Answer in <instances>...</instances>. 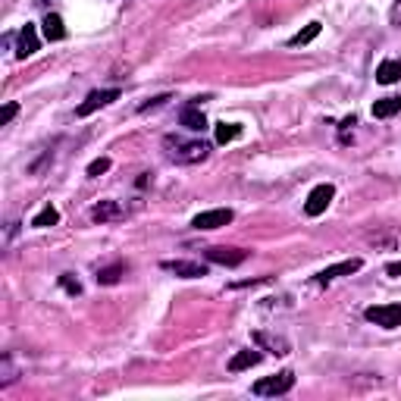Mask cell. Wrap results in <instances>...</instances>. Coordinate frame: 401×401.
<instances>
[{
	"instance_id": "obj_1",
	"label": "cell",
	"mask_w": 401,
	"mask_h": 401,
	"mask_svg": "<svg viewBox=\"0 0 401 401\" xmlns=\"http://www.w3.org/2000/svg\"><path fill=\"white\" fill-rule=\"evenodd\" d=\"M163 150L169 160L175 163H200L210 154V144L198 141V138H182V135H166L163 138Z\"/></svg>"
},
{
	"instance_id": "obj_2",
	"label": "cell",
	"mask_w": 401,
	"mask_h": 401,
	"mask_svg": "<svg viewBox=\"0 0 401 401\" xmlns=\"http://www.w3.org/2000/svg\"><path fill=\"white\" fill-rule=\"evenodd\" d=\"M294 388V373L292 370H282V373L276 376H263V379L254 382V395H260V398H276V395H285Z\"/></svg>"
},
{
	"instance_id": "obj_3",
	"label": "cell",
	"mask_w": 401,
	"mask_h": 401,
	"mask_svg": "<svg viewBox=\"0 0 401 401\" xmlns=\"http://www.w3.org/2000/svg\"><path fill=\"white\" fill-rule=\"evenodd\" d=\"M370 323L382 326V329H398L401 326V304H373L363 310Z\"/></svg>"
},
{
	"instance_id": "obj_4",
	"label": "cell",
	"mask_w": 401,
	"mask_h": 401,
	"mask_svg": "<svg viewBox=\"0 0 401 401\" xmlns=\"http://www.w3.org/2000/svg\"><path fill=\"white\" fill-rule=\"evenodd\" d=\"M332 198H336V185L323 182V185H317L310 194H307L304 213H307V217H320V213H326V207L332 204Z\"/></svg>"
},
{
	"instance_id": "obj_5",
	"label": "cell",
	"mask_w": 401,
	"mask_h": 401,
	"mask_svg": "<svg viewBox=\"0 0 401 401\" xmlns=\"http://www.w3.org/2000/svg\"><path fill=\"white\" fill-rule=\"evenodd\" d=\"M113 100H119V88H97V91H91L85 100L79 104V116H91L94 110H100V107L113 104Z\"/></svg>"
},
{
	"instance_id": "obj_6",
	"label": "cell",
	"mask_w": 401,
	"mask_h": 401,
	"mask_svg": "<svg viewBox=\"0 0 401 401\" xmlns=\"http://www.w3.org/2000/svg\"><path fill=\"white\" fill-rule=\"evenodd\" d=\"M232 217L235 213L229 210V207H213V210H204V213H198V217L191 219V226L194 229H219V226H229L232 223Z\"/></svg>"
},
{
	"instance_id": "obj_7",
	"label": "cell",
	"mask_w": 401,
	"mask_h": 401,
	"mask_svg": "<svg viewBox=\"0 0 401 401\" xmlns=\"http://www.w3.org/2000/svg\"><path fill=\"white\" fill-rule=\"evenodd\" d=\"M160 269L179 276V279H200V276H207V267L198 260H163Z\"/></svg>"
},
{
	"instance_id": "obj_8",
	"label": "cell",
	"mask_w": 401,
	"mask_h": 401,
	"mask_svg": "<svg viewBox=\"0 0 401 401\" xmlns=\"http://www.w3.org/2000/svg\"><path fill=\"white\" fill-rule=\"evenodd\" d=\"M363 267V260L361 257H351V260H342V263H332V267H326V269H320L313 279L320 282V285H329L332 279H338V276H351V273H357V269Z\"/></svg>"
},
{
	"instance_id": "obj_9",
	"label": "cell",
	"mask_w": 401,
	"mask_h": 401,
	"mask_svg": "<svg viewBox=\"0 0 401 401\" xmlns=\"http://www.w3.org/2000/svg\"><path fill=\"white\" fill-rule=\"evenodd\" d=\"M204 257L210 263H219V267H238V263L248 260V251H242V248H207Z\"/></svg>"
},
{
	"instance_id": "obj_10",
	"label": "cell",
	"mask_w": 401,
	"mask_h": 401,
	"mask_svg": "<svg viewBox=\"0 0 401 401\" xmlns=\"http://www.w3.org/2000/svg\"><path fill=\"white\" fill-rule=\"evenodd\" d=\"M35 50H38V29L25 22V29L19 31V41H16V60H25V56H31Z\"/></svg>"
},
{
	"instance_id": "obj_11",
	"label": "cell",
	"mask_w": 401,
	"mask_h": 401,
	"mask_svg": "<svg viewBox=\"0 0 401 401\" xmlns=\"http://www.w3.org/2000/svg\"><path fill=\"white\" fill-rule=\"evenodd\" d=\"M123 217V207L116 200H100V204L91 207V219L94 223H110V219H119Z\"/></svg>"
},
{
	"instance_id": "obj_12",
	"label": "cell",
	"mask_w": 401,
	"mask_h": 401,
	"mask_svg": "<svg viewBox=\"0 0 401 401\" xmlns=\"http://www.w3.org/2000/svg\"><path fill=\"white\" fill-rule=\"evenodd\" d=\"M254 342L260 345V348H267V351H273V354H288V342L282 336H273V332H254Z\"/></svg>"
},
{
	"instance_id": "obj_13",
	"label": "cell",
	"mask_w": 401,
	"mask_h": 401,
	"mask_svg": "<svg viewBox=\"0 0 401 401\" xmlns=\"http://www.w3.org/2000/svg\"><path fill=\"white\" fill-rule=\"evenodd\" d=\"M401 79V60H382L376 66V81L379 85H395Z\"/></svg>"
},
{
	"instance_id": "obj_14",
	"label": "cell",
	"mask_w": 401,
	"mask_h": 401,
	"mask_svg": "<svg viewBox=\"0 0 401 401\" xmlns=\"http://www.w3.org/2000/svg\"><path fill=\"white\" fill-rule=\"evenodd\" d=\"M41 31L47 41H63V38H66V25H63V19L56 16V13H47V16H44Z\"/></svg>"
},
{
	"instance_id": "obj_15",
	"label": "cell",
	"mask_w": 401,
	"mask_h": 401,
	"mask_svg": "<svg viewBox=\"0 0 401 401\" xmlns=\"http://www.w3.org/2000/svg\"><path fill=\"white\" fill-rule=\"evenodd\" d=\"M257 363H260V351H238L229 361V373H242V370H251Z\"/></svg>"
},
{
	"instance_id": "obj_16",
	"label": "cell",
	"mask_w": 401,
	"mask_h": 401,
	"mask_svg": "<svg viewBox=\"0 0 401 401\" xmlns=\"http://www.w3.org/2000/svg\"><path fill=\"white\" fill-rule=\"evenodd\" d=\"M182 125H185L188 132H204L207 129V119H204V113H200L198 104H191V107L182 110Z\"/></svg>"
},
{
	"instance_id": "obj_17",
	"label": "cell",
	"mask_w": 401,
	"mask_h": 401,
	"mask_svg": "<svg viewBox=\"0 0 401 401\" xmlns=\"http://www.w3.org/2000/svg\"><path fill=\"white\" fill-rule=\"evenodd\" d=\"M395 113H401V97H382L373 104L376 119H388V116H395Z\"/></svg>"
},
{
	"instance_id": "obj_18",
	"label": "cell",
	"mask_w": 401,
	"mask_h": 401,
	"mask_svg": "<svg viewBox=\"0 0 401 401\" xmlns=\"http://www.w3.org/2000/svg\"><path fill=\"white\" fill-rule=\"evenodd\" d=\"M56 223H60V210H56L54 204H47L35 219H31V226H35V229H47V226H56Z\"/></svg>"
},
{
	"instance_id": "obj_19",
	"label": "cell",
	"mask_w": 401,
	"mask_h": 401,
	"mask_svg": "<svg viewBox=\"0 0 401 401\" xmlns=\"http://www.w3.org/2000/svg\"><path fill=\"white\" fill-rule=\"evenodd\" d=\"M123 273H125L123 263H113V267L97 269V285H116V282L123 279Z\"/></svg>"
},
{
	"instance_id": "obj_20",
	"label": "cell",
	"mask_w": 401,
	"mask_h": 401,
	"mask_svg": "<svg viewBox=\"0 0 401 401\" xmlns=\"http://www.w3.org/2000/svg\"><path fill=\"white\" fill-rule=\"evenodd\" d=\"M320 29H323V25H320V22H310V25H307V29H301L298 35H292V38H288V47H301V44H310L313 38L320 35Z\"/></svg>"
},
{
	"instance_id": "obj_21",
	"label": "cell",
	"mask_w": 401,
	"mask_h": 401,
	"mask_svg": "<svg viewBox=\"0 0 401 401\" xmlns=\"http://www.w3.org/2000/svg\"><path fill=\"white\" fill-rule=\"evenodd\" d=\"M235 138H242V125H235V123L217 125V144H229V141H235Z\"/></svg>"
},
{
	"instance_id": "obj_22",
	"label": "cell",
	"mask_w": 401,
	"mask_h": 401,
	"mask_svg": "<svg viewBox=\"0 0 401 401\" xmlns=\"http://www.w3.org/2000/svg\"><path fill=\"white\" fill-rule=\"evenodd\" d=\"M16 379V367H13V357L3 354V363H0V386H10Z\"/></svg>"
},
{
	"instance_id": "obj_23",
	"label": "cell",
	"mask_w": 401,
	"mask_h": 401,
	"mask_svg": "<svg viewBox=\"0 0 401 401\" xmlns=\"http://www.w3.org/2000/svg\"><path fill=\"white\" fill-rule=\"evenodd\" d=\"M60 285L66 288L69 294H81V282L72 279V273H63V276H60Z\"/></svg>"
},
{
	"instance_id": "obj_24",
	"label": "cell",
	"mask_w": 401,
	"mask_h": 401,
	"mask_svg": "<svg viewBox=\"0 0 401 401\" xmlns=\"http://www.w3.org/2000/svg\"><path fill=\"white\" fill-rule=\"evenodd\" d=\"M107 169H110V157H97V160L88 163V175H100Z\"/></svg>"
},
{
	"instance_id": "obj_25",
	"label": "cell",
	"mask_w": 401,
	"mask_h": 401,
	"mask_svg": "<svg viewBox=\"0 0 401 401\" xmlns=\"http://www.w3.org/2000/svg\"><path fill=\"white\" fill-rule=\"evenodd\" d=\"M16 113H19V104H16V100H10V104L3 107V113H0V125H10Z\"/></svg>"
},
{
	"instance_id": "obj_26",
	"label": "cell",
	"mask_w": 401,
	"mask_h": 401,
	"mask_svg": "<svg viewBox=\"0 0 401 401\" xmlns=\"http://www.w3.org/2000/svg\"><path fill=\"white\" fill-rule=\"evenodd\" d=\"M169 100V94H160V97H150L148 104H141V113H148V110H157V107H163Z\"/></svg>"
},
{
	"instance_id": "obj_27",
	"label": "cell",
	"mask_w": 401,
	"mask_h": 401,
	"mask_svg": "<svg viewBox=\"0 0 401 401\" xmlns=\"http://www.w3.org/2000/svg\"><path fill=\"white\" fill-rule=\"evenodd\" d=\"M388 22L401 25V0H395V3H392V10H388Z\"/></svg>"
},
{
	"instance_id": "obj_28",
	"label": "cell",
	"mask_w": 401,
	"mask_h": 401,
	"mask_svg": "<svg viewBox=\"0 0 401 401\" xmlns=\"http://www.w3.org/2000/svg\"><path fill=\"white\" fill-rule=\"evenodd\" d=\"M386 273H388V276H401V260L388 263V267H386Z\"/></svg>"
},
{
	"instance_id": "obj_29",
	"label": "cell",
	"mask_w": 401,
	"mask_h": 401,
	"mask_svg": "<svg viewBox=\"0 0 401 401\" xmlns=\"http://www.w3.org/2000/svg\"><path fill=\"white\" fill-rule=\"evenodd\" d=\"M38 3H50V0H38Z\"/></svg>"
}]
</instances>
